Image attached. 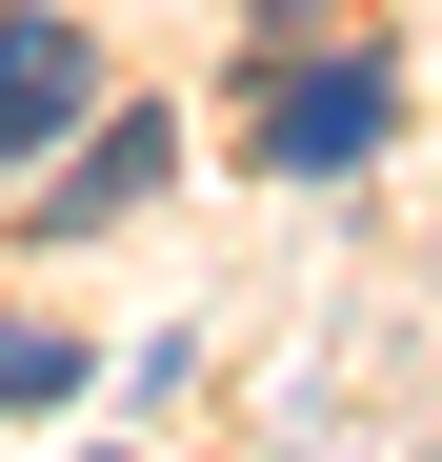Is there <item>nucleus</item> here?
<instances>
[{
    "label": "nucleus",
    "mask_w": 442,
    "mask_h": 462,
    "mask_svg": "<svg viewBox=\"0 0 442 462\" xmlns=\"http://www.w3.org/2000/svg\"><path fill=\"white\" fill-rule=\"evenodd\" d=\"M161 162H181V141L141 121V101H101V121H81V162H60V201H41V221H121V201H161Z\"/></svg>",
    "instance_id": "3"
},
{
    "label": "nucleus",
    "mask_w": 442,
    "mask_h": 462,
    "mask_svg": "<svg viewBox=\"0 0 442 462\" xmlns=\"http://www.w3.org/2000/svg\"><path fill=\"white\" fill-rule=\"evenodd\" d=\"M101 121V60L60 0H0V162H41V141H81Z\"/></svg>",
    "instance_id": "1"
},
{
    "label": "nucleus",
    "mask_w": 442,
    "mask_h": 462,
    "mask_svg": "<svg viewBox=\"0 0 442 462\" xmlns=\"http://www.w3.org/2000/svg\"><path fill=\"white\" fill-rule=\"evenodd\" d=\"M402 101H382V60H281V101H262V162L281 181H322V162H362Z\"/></svg>",
    "instance_id": "2"
},
{
    "label": "nucleus",
    "mask_w": 442,
    "mask_h": 462,
    "mask_svg": "<svg viewBox=\"0 0 442 462\" xmlns=\"http://www.w3.org/2000/svg\"><path fill=\"white\" fill-rule=\"evenodd\" d=\"M60 382H81V342H60V322H0V402H60Z\"/></svg>",
    "instance_id": "4"
}]
</instances>
